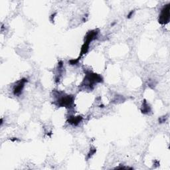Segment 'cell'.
I'll return each mask as SVG.
<instances>
[{
    "label": "cell",
    "instance_id": "1",
    "mask_svg": "<svg viewBox=\"0 0 170 170\" xmlns=\"http://www.w3.org/2000/svg\"><path fill=\"white\" fill-rule=\"evenodd\" d=\"M170 4L168 3L161 10L160 14L159 15V19L158 21L161 25H165L169 23L170 21Z\"/></svg>",
    "mask_w": 170,
    "mask_h": 170
},
{
    "label": "cell",
    "instance_id": "2",
    "mask_svg": "<svg viewBox=\"0 0 170 170\" xmlns=\"http://www.w3.org/2000/svg\"><path fill=\"white\" fill-rule=\"evenodd\" d=\"M74 101V97L72 96H66L60 98L58 100V104L61 107H70Z\"/></svg>",
    "mask_w": 170,
    "mask_h": 170
},
{
    "label": "cell",
    "instance_id": "3",
    "mask_svg": "<svg viewBox=\"0 0 170 170\" xmlns=\"http://www.w3.org/2000/svg\"><path fill=\"white\" fill-rule=\"evenodd\" d=\"M27 82V79L26 78H23L19 81H18L17 84L15 85L13 88V94L15 96H19L21 94V92L23 87H24L25 84Z\"/></svg>",
    "mask_w": 170,
    "mask_h": 170
},
{
    "label": "cell",
    "instance_id": "4",
    "mask_svg": "<svg viewBox=\"0 0 170 170\" xmlns=\"http://www.w3.org/2000/svg\"><path fill=\"white\" fill-rule=\"evenodd\" d=\"M83 120V117L78 116H71L68 119V123H70L72 125L77 126L80 122Z\"/></svg>",
    "mask_w": 170,
    "mask_h": 170
},
{
    "label": "cell",
    "instance_id": "5",
    "mask_svg": "<svg viewBox=\"0 0 170 170\" xmlns=\"http://www.w3.org/2000/svg\"><path fill=\"white\" fill-rule=\"evenodd\" d=\"M141 110L142 112V113H143V114H147V113H148L149 111H150V107H149L148 104H147L146 100H144V102H143L142 108L141 109Z\"/></svg>",
    "mask_w": 170,
    "mask_h": 170
},
{
    "label": "cell",
    "instance_id": "6",
    "mask_svg": "<svg viewBox=\"0 0 170 170\" xmlns=\"http://www.w3.org/2000/svg\"><path fill=\"white\" fill-rule=\"evenodd\" d=\"M96 149H93V150H90V152L88 153V157H87V158L88 159V158H91V156H92V155H94L95 153V152H96Z\"/></svg>",
    "mask_w": 170,
    "mask_h": 170
},
{
    "label": "cell",
    "instance_id": "7",
    "mask_svg": "<svg viewBox=\"0 0 170 170\" xmlns=\"http://www.w3.org/2000/svg\"><path fill=\"white\" fill-rule=\"evenodd\" d=\"M79 60H80L79 58H76V59H73V60H71V61H70V64H71V65H76V64L78 63V62Z\"/></svg>",
    "mask_w": 170,
    "mask_h": 170
},
{
    "label": "cell",
    "instance_id": "8",
    "mask_svg": "<svg viewBox=\"0 0 170 170\" xmlns=\"http://www.w3.org/2000/svg\"><path fill=\"white\" fill-rule=\"evenodd\" d=\"M134 10H132L129 13V14L128 15V16H127V17L128 18V19H130L132 16H133V14H134Z\"/></svg>",
    "mask_w": 170,
    "mask_h": 170
},
{
    "label": "cell",
    "instance_id": "9",
    "mask_svg": "<svg viewBox=\"0 0 170 170\" xmlns=\"http://www.w3.org/2000/svg\"><path fill=\"white\" fill-rule=\"evenodd\" d=\"M11 140L12 142H15V141H19V140L18 138H13H13L11 139Z\"/></svg>",
    "mask_w": 170,
    "mask_h": 170
}]
</instances>
